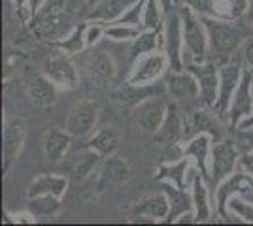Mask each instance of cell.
<instances>
[{
  "label": "cell",
  "instance_id": "9",
  "mask_svg": "<svg viewBox=\"0 0 253 226\" xmlns=\"http://www.w3.org/2000/svg\"><path fill=\"white\" fill-rule=\"evenodd\" d=\"M232 194H242L253 204V175L234 173L229 175L227 181L217 185V189L213 191V198L217 200V211L221 215H225V205L229 204Z\"/></svg>",
  "mask_w": 253,
  "mask_h": 226
},
{
  "label": "cell",
  "instance_id": "19",
  "mask_svg": "<svg viewBox=\"0 0 253 226\" xmlns=\"http://www.w3.org/2000/svg\"><path fill=\"white\" fill-rule=\"evenodd\" d=\"M155 95H161V87L159 85H132L126 81V85L119 87L112 93L114 102L121 104V106H136L140 102L153 98Z\"/></svg>",
  "mask_w": 253,
  "mask_h": 226
},
{
  "label": "cell",
  "instance_id": "17",
  "mask_svg": "<svg viewBox=\"0 0 253 226\" xmlns=\"http://www.w3.org/2000/svg\"><path fill=\"white\" fill-rule=\"evenodd\" d=\"M167 63H169L167 55L155 53L144 57L134 66L132 74L128 75V83H132V85H148L149 81H155L159 75L165 72Z\"/></svg>",
  "mask_w": 253,
  "mask_h": 226
},
{
  "label": "cell",
  "instance_id": "39",
  "mask_svg": "<svg viewBox=\"0 0 253 226\" xmlns=\"http://www.w3.org/2000/svg\"><path fill=\"white\" fill-rule=\"evenodd\" d=\"M102 32H106L104 27L102 25H87V31H85V42H87V45H93V43L102 36Z\"/></svg>",
  "mask_w": 253,
  "mask_h": 226
},
{
  "label": "cell",
  "instance_id": "1",
  "mask_svg": "<svg viewBox=\"0 0 253 226\" xmlns=\"http://www.w3.org/2000/svg\"><path fill=\"white\" fill-rule=\"evenodd\" d=\"M82 0H49V4L34 15L32 31L38 38L49 40L64 32Z\"/></svg>",
  "mask_w": 253,
  "mask_h": 226
},
{
  "label": "cell",
  "instance_id": "16",
  "mask_svg": "<svg viewBox=\"0 0 253 226\" xmlns=\"http://www.w3.org/2000/svg\"><path fill=\"white\" fill-rule=\"evenodd\" d=\"M167 108L169 104H165V100L161 97L148 98L140 104V108L136 111V121L142 129L149 132V134H155L159 130V127L163 125L165 115H167Z\"/></svg>",
  "mask_w": 253,
  "mask_h": 226
},
{
  "label": "cell",
  "instance_id": "35",
  "mask_svg": "<svg viewBox=\"0 0 253 226\" xmlns=\"http://www.w3.org/2000/svg\"><path fill=\"white\" fill-rule=\"evenodd\" d=\"M85 31H87V25H80L72 32L70 38H66L64 42H59V47L70 55L80 53L84 49V45H87V42H85Z\"/></svg>",
  "mask_w": 253,
  "mask_h": 226
},
{
  "label": "cell",
  "instance_id": "24",
  "mask_svg": "<svg viewBox=\"0 0 253 226\" xmlns=\"http://www.w3.org/2000/svg\"><path fill=\"white\" fill-rule=\"evenodd\" d=\"M138 0H102L95 10L89 13V19L95 21H117L119 15L134 6Z\"/></svg>",
  "mask_w": 253,
  "mask_h": 226
},
{
  "label": "cell",
  "instance_id": "36",
  "mask_svg": "<svg viewBox=\"0 0 253 226\" xmlns=\"http://www.w3.org/2000/svg\"><path fill=\"white\" fill-rule=\"evenodd\" d=\"M159 0H146V11H144V27L148 31H157L161 23V13H159Z\"/></svg>",
  "mask_w": 253,
  "mask_h": 226
},
{
  "label": "cell",
  "instance_id": "3",
  "mask_svg": "<svg viewBox=\"0 0 253 226\" xmlns=\"http://www.w3.org/2000/svg\"><path fill=\"white\" fill-rule=\"evenodd\" d=\"M176 6L179 8L181 19H183V42H185V47H187V51L197 63H202L206 59V55H208V45H210L204 21H202V17H197V13L191 8H187V6H183V4H176Z\"/></svg>",
  "mask_w": 253,
  "mask_h": 226
},
{
  "label": "cell",
  "instance_id": "25",
  "mask_svg": "<svg viewBox=\"0 0 253 226\" xmlns=\"http://www.w3.org/2000/svg\"><path fill=\"white\" fill-rule=\"evenodd\" d=\"M130 175H132L130 164L125 159H121V157L110 155L104 161V164H102V177H104L108 183H114V185L125 183V181L130 179Z\"/></svg>",
  "mask_w": 253,
  "mask_h": 226
},
{
  "label": "cell",
  "instance_id": "20",
  "mask_svg": "<svg viewBox=\"0 0 253 226\" xmlns=\"http://www.w3.org/2000/svg\"><path fill=\"white\" fill-rule=\"evenodd\" d=\"M167 87L169 91L178 98H195L201 97L199 79L191 72H170L167 75Z\"/></svg>",
  "mask_w": 253,
  "mask_h": 226
},
{
  "label": "cell",
  "instance_id": "21",
  "mask_svg": "<svg viewBox=\"0 0 253 226\" xmlns=\"http://www.w3.org/2000/svg\"><path fill=\"white\" fill-rule=\"evenodd\" d=\"M66 187H68V181L63 175H40L32 181L29 187H27V198H34V196H57L61 198L64 193H66Z\"/></svg>",
  "mask_w": 253,
  "mask_h": 226
},
{
  "label": "cell",
  "instance_id": "22",
  "mask_svg": "<svg viewBox=\"0 0 253 226\" xmlns=\"http://www.w3.org/2000/svg\"><path fill=\"white\" fill-rule=\"evenodd\" d=\"M70 134L68 132H63V130L51 129L47 130L45 134V141H43V153H45V159L49 162H59L64 159V155L68 153V147H70Z\"/></svg>",
  "mask_w": 253,
  "mask_h": 226
},
{
  "label": "cell",
  "instance_id": "32",
  "mask_svg": "<svg viewBox=\"0 0 253 226\" xmlns=\"http://www.w3.org/2000/svg\"><path fill=\"white\" fill-rule=\"evenodd\" d=\"M29 200H31L29 202V209L38 217L53 215L61 207L59 198L57 196H49V194H45V196H34V198H29Z\"/></svg>",
  "mask_w": 253,
  "mask_h": 226
},
{
  "label": "cell",
  "instance_id": "10",
  "mask_svg": "<svg viewBox=\"0 0 253 226\" xmlns=\"http://www.w3.org/2000/svg\"><path fill=\"white\" fill-rule=\"evenodd\" d=\"M240 77H242V70H240L238 63H227L221 66V70H219V97H217V102L213 106L219 117H225V113L231 108L232 97L238 89Z\"/></svg>",
  "mask_w": 253,
  "mask_h": 226
},
{
  "label": "cell",
  "instance_id": "47",
  "mask_svg": "<svg viewBox=\"0 0 253 226\" xmlns=\"http://www.w3.org/2000/svg\"><path fill=\"white\" fill-rule=\"evenodd\" d=\"M246 141H248L246 145H248V147L253 151V136H252V134H248V136H246Z\"/></svg>",
  "mask_w": 253,
  "mask_h": 226
},
{
  "label": "cell",
  "instance_id": "8",
  "mask_svg": "<svg viewBox=\"0 0 253 226\" xmlns=\"http://www.w3.org/2000/svg\"><path fill=\"white\" fill-rule=\"evenodd\" d=\"M25 136H27V127L21 119H13L6 125L4 140H2V172L4 173L10 172L13 162L17 161L25 143Z\"/></svg>",
  "mask_w": 253,
  "mask_h": 226
},
{
  "label": "cell",
  "instance_id": "15",
  "mask_svg": "<svg viewBox=\"0 0 253 226\" xmlns=\"http://www.w3.org/2000/svg\"><path fill=\"white\" fill-rule=\"evenodd\" d=\"M183 136H185L183 117H181L179 108L172 102V104H169V108H167V115H165L163 125L153 134V140L157 141V143H161V145H174Z\"/></svg>",
  "mask_w": 253,
  "mask_h": 226
},
{
  "label": "cell",
  "instance_id": "7",
  "mask_svg": "<svg viewBox=\"0 0 253 226\" xmlns=\"http://www.w3.org/2000/svg\"><path fill=\"white\" fill-rule=\"evenodd\" d=\"M84 70L89 83L93 87H98V89L108 87L116 77V65H114L112 57L106 55L104 51H93V53L87 55Z\"/></svg>",
  "mask_w": 253,
  "mask_h": 226
},
{
  "label": "cell",
  "instance_id": "12",
  "mask_svg": "<svg viewBox=\"0 0 253 226\" xmlns=\"http://www.w3.org/2000/svg\"><path fill=\"white\" fill-rule=\"evenodd\" d=\"M252 79L253 74L250 70H244L242 77H240V83H238V89L232 97L231 108H229V113H231V127H238L240 121L246 119L248 115L253 113V100H252Z\"/></svg>",
  "mask_w": 253,
  "mask_h": 226
},
{
  "label": "cell",
  "instance_id": "34",
  "mask_svg": "<svg viewBox=\"0 0 253 226\" xmlns=\"http://www.w3.org/2000/svg\"><path fill=\"white\" fill-rule=\"evenodd\" d=\"M185 168H187V159H183V161L174 164V166H161L157 177L159 179L174 181L178 189H183V173H185Z\"/></svg>",
  "mask_w": 253,
  "mask_h": 226
},
{
  "label": "cell",
  "instance_id": "45",
  "mask_svg": "<svg viewBox=\"0 0 253 226\" xmlns=\"http://www.w3.org/2000/svg\"><path fill=\"white\" fill-rule=\"evenodd\" d=\"M43 0H31V11L32 15H36L38 11H40V6H42Z\"/></svg>",
  "mask_w": 253,
  "mask_h": 226
},
{
  "label": "cell",
  "instance_id": "18",
  "mask_svg": "<svg viewBox=\"0 0 253 226\" xmlns=\"http://www.w3.org/2000/svg\"><path fill=\"white\" fill-rule=\"evenodd\" d=\"M27 95H29L32 104H36L40 108H49L57 102L55 83L43 72L42 74H32L27 79Z\"/></svg>",
  "mask_w": 253,
  "mask_h": 226
},
{
  "label": "cell",
  "instance_id": "4",
  "mask_svg": "<svg viewBox=\"0 0 253 226\" xmlns=\"http://www.w3.org/2000/svg\"><path fill=\"white\" fill-rule=\"evenodd\" d=\"M176 8V6H174ZM174 8L165 15V47H167V59L174 72L183 70V61H181V42H183V32H181V15Z\"/></svg>",
  "mask_w": 253,
  "mask_h": 226
},
{
  "label": "cell",
  "instance_id": "13",
  "mask_svg": "<svg viewBox=\"0 0 253 226\" xmlns=\"http://www.w3.org/2000/svg\"><path fill=\"white\" fill-rule=\"evenodd\" d=\"M100 153L93 147H84L80 151H74L70 157H66L64 161V170L66 173L74 179V181H84L89 173L95 170L100 162Z\"/></svg>",
  "mask_w": 253,
  "mask_h": 226
},
{
  "label": "cell",
  "instance_id": "29",
  "mask_svg": "<svg viewBox=\"0 0 253 226\" xmlns=\"http://www.w3.org/2000/svg\"><path fill=\"white\" fill-rule=\"evenodd\" d=\"M204 177H195L193 185V202H195V223H208L210 219V205H208V193L202 183Z\"/></svg>",
  "mask_w": 253,
  "mask_h": 226
},
{
  "label": "cell",
  "instance_id": "33",
  "mask_svg": "<svg viewBox=\"0 0 253 226\" xmlns=\"http://www.w3.org/2000/svg\"><path fill=\"white\" fill-rule=\"evenodd\" d=\"M174 4H183L195 11L199 17H217L219 11L215 10L213 0H174Z\"/></svg>",
  "mask_w": 253,
  "mask_h": 226
},
{
  "label": "cell",
  "instance_id": "31",
  "mask_svg": "<svg viewBox=\"0 0 253 226\" xmlns=\"http://www.w3.org/2000/svg\"><path fill=\"white\" fill-rule=\"evenodd\" d=\"M157 31H146V32H140L134 38V42L130 45V59L136 61L140 57H144L146 53H151L157 45Z\"/></svg>",
  "mask_w": 253,
  "mask_h": 226
},
{
  "label": "cell",
  "instance_id": "2",
  "mask_svg": "<svg viewBox=\"0 0 253 226\" xmlns=\"http://www.w3.org/2000/svg\"><path fill=\"white\" fill-rule=\"evenodd\" d=\"M202 21L208 32L210 49L219 59L231 57L246 38V31L242 25H231V23L219 21L215 17H202Z\"/></svg>",
  "mask_w": 253,
  "mask_h": 226
},
{
  "label": "cell",
  "instance_id": "40",
  "mask_svg": "<svg viewBox=\"0 0 253 226\" xmlns=\"http://www.w3.org/2000/svg\"><path fill=\"white\" fill-rule=\"evenodd\" d=\"M223 2H227L231 6V17H240L244 11H246V6L250 4L246 0H223Z\"/></svg>",
  "mask_w": 253,
  "mask_h": 226
},
{
  "label": "cell",
  "instance_id": "28",
  "mask_svg": "<svg viewBox=\"0 0 253 226\" xmlns=\"http://www.w3.org/2000/svg\"><path fill=\"white\" fill-rule=\"evenodd\" d=\"M193 134H210L215 141L221 140V132L215 123V117H211L208 111H197L193 119H191L189 130L185 132V136H193Z\"/></svg>",
  "mask_w": 253,
  "mask_h": 226
},
{
  "label": "cell",
  "instance_id": "30",
  "mask_svg": "<svg viewBox=\"0 0 253 226\" xmlns=\"http://www.w3.org/2000/svg\"><path fill=\"white\" fill-rule=\"evenodd\" d=\"M117 134L114 132L112 129H104L100 130V132H96L95 138H91V141L87 143L89 147H93L96 149L100 155H104V157H110V155H114L117 149Z\"/></svg>",
  "mask_w": 253,
  "mask_h": 226
},
{
  "label": "cell",
  "instance_id": "38",
  "mask_svg": "<svg viewBox=\"0 0 253 226\" xmlns=\"http://www.w3.org/2000/svg\"><path fill=\"white\" fill-rule=\"evenodd\" d=\"M229 204H231V209L234 213H238V215L242 217L244 223H253V205L252 204H244V202L236 200V198H231Z\"/></svg>",
  "mask_w": 253,
  "mask_h": 226
},
{
  "label": "cell",
  "instance_id": "49",
  "mask_svg": "<svg viewBox=\"0 0 253 226\" xmlns=\"http://www.w3.org/2000/svg\"><path fill=\"white\" fill-rule=\"evenodd\" d=\"M84 2H87V4H93V2H96V0H84Z\"/></svg>",
  "mask_w": 253,
  "mask_h": 226
},
{
  "label": "cell",
  "instance_id": "37",
  "mask_svg": "<svg viewBox=\"0 0 253 226\" xmlns=\"http://www.w3.org/2000/svg\"><path fill=\"white\" fill-rule=\"evenodd\" d=\"M140 34V27H128V25H117L116 27H108L106 29V36L114 38V40H128V38H136Z\"/></svg>",
  "mask_w": 253,
  "mask_h": 226
},
{
  "label": "cell",
  "instance_id": "46",
  "mask_svg": "<svg viewBox=\"0 0 253 226\" xmlns=\"http://www.w3.org/2000/svg\"><path fill=\"white\" fill-rule=\"evenodd\" d=\"M248 19L253 25V0H250V4H248Z\"/></svg>",
  "mask_w": 253,
  "mask_h": 226
},
{
  "label": "cell",
  "instance_id": "44",
  "mask_svg": "<svg viewBox=\"0 0 253 226\" xmlns=\"http://www.w3.org/2000/svg\"><path fill=\"white\" fill-rule=\"evenodd\" d=\"M238 127H240V129H242V130L252 129V127H253V113H252V115H248V117H246V119H242Z\"/></svg>",
  "mask_w": 253,
  "mask_h": 226
},
{
  "label": "cell",
  "instance_id": "5",
  "mask_svg": "<svg viewBox=\"0 0 253 226\" xmlns=\"http://www.w3.org/2000/svg\"><path fill=\"white\" fill-rule=\"evenodd\" d=\"M238 161V149L231 140H219L211 147V177L215 187L232 173Z\"/></svg>",
  "mask_w": 253,
  "mask_h": 226
},
{
  "label": "cell",
  "instance_id": "26",
  "mask_svg": "<svg viewBox=\"0 0 253 226\" xmlns=\"http://www.w3.org/2000/svg\"><path fill=\"white\" fill-rule=\"evenodd\" d=\"M210 155V140L204 134H197L185 149V157H193L197 161L199 168H201V175L204 179H210V173H208V157Z\"/></svg>",
  "mask_w": 253,
  "mask_h": 226
},
{
  "label": "cell",
  "instance_id": "42",
  "mask_svg": "<svg viewBox=\"0 0 253 226\" xmlns=\"http://www.w3.org/2000/svg\"><path fill=\"white\" fill-rule=\"evenodd\" d=\"M244 57H246V61L250 63V66H253V38H250V40H248V43H246Z\"/></svg>",
  "mask_w": 253,
  "mask_h": 226
},
{
  "label": "cell",
  "instance_id": "11",
  "mask_svg": "<svg viewBox=\"0 0 253 226\" xmlns=\"http://www.w3.org/2000/svg\"><path fill=\"white\" fill-rule=\"evenodd\" d=\"M187 72L195 75L199 79V87H201V98L204 106H215L217 97H219V72L217 68L210 63L206 65H187Z\"/></svg>",
  "mask_w": 253,
  "mask_h": 226
},
{
  "label": "cell",
  "instance_id": "41",
  "mask_svg": "<svg viewBox=\"0 0 253 226\" xmlns=\"http://www.w3.org/2000/svg\"><path fill=\"white\" fill-rule=\"evenodd\" d=\"M240 164L244 166V170L253 175V153H244L240 157Z\"/></svg>",
  "mask_w": 253,
  "mask_h": 226
},
{
  "label": "cell",
  "instance_id": "14",
  "mask_svg": "<svg viewBox=\"0 0 253 226\" xmlns=\"http://www.w3.org/2000/svg\"><path fill=\"white\" fill-rule=\"evenodd\" d=\"M42 72L53 83H59V85L68 87V89L78 85V72H76L72 61L66 55L59 53L49 57L42 65Z\"/></svg>",
  "mask_w": 253,
  "mask_h": 226
},
{
  "label": "cell",
  "instance_id": "27",
  "mask_svg": "<svg viewBox=\"0 0 253 226\" xmlns=\"http://www.w3.org/2000/svg\"><path fill=\"white\" fill-rule=\"evenodd\" d=\"M165 194L169 196L170 202V213L165 223H176V217H181L183 213L191 211V207L195 205L193 198H191L189 194L183 193V189H178V187L174 189V187L167 185L165 187Z\"/></svg>",
  "mask_w": 253,
  "mask_h": 226
},
{
  "label": "cell",
  "instance_id": "23",
  "mask_svg": "<svg viewBox=\"0 0 253 226\" xmlns=\"http://www.w3.org/2000/svg\"><path fill=\"white\" fill-rule=\"evenodd\" d=\"M170 213V202L167 194H151L138 202L132 215H148L151 219H165Z\"/></svg>",
  "mask_w": 253,
  "mask_h": 226
},
{
  "label": "cell",
  "instance_id": "6",
  "mask_svg": "<svg viewBox=\"0 0 253 226\" xmlns=\"http://www.w3.org/2000/svg\"><path fill=\"white\" fill-rule=\"evenodd\" d=\"M96 121H98V106L95 102L84 100L70 109L66 119V132L72 138H85L95 130Z\"/></svg>",
  "mask_w": 253,
  "mask_h": 226
},
{
  "label": "cell",
  "instance_id": "43",
  "mask_svg": "<svg viewBox=\"0 0 253 226\" xmlns=\"http://www.w3.org/2000/svg\"><path fill=\"white\" fill-rule=\"evenodd\" d=\"M161 2V10H163V15H167L172 8H174V0H159Z\"/></svg>",
  "mask_w": 253,
  "mask_h": 226
},
{
  "label": "cell",
  "instance_id": "48",
  "mask_svg": "<svg viewBox=\"0 0 253 226\" xmlns=\"http://www.w3.org/2000/svg\"><path fill=\"white\" fill-rule=\"evenodd\" d=\"M13 2H15L17 6H21V4H23V2H25V0H13Z\"/></svg>",
  "mask_w": 253,
  "mask_h": 226
}]
</instances>
